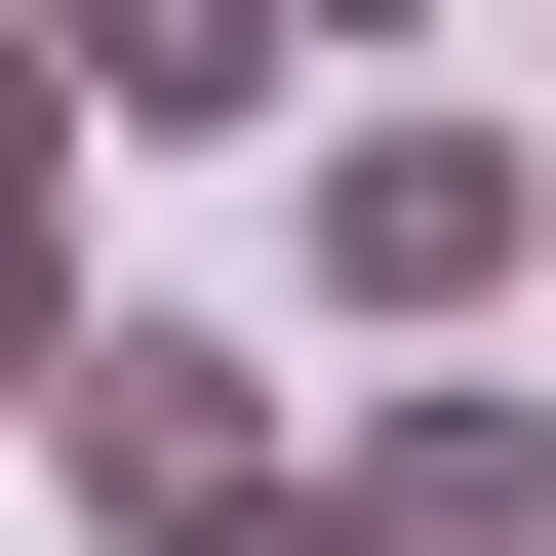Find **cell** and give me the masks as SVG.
I'll use <instances>...</instances> for the list:
<instances>
[{"label": "cell", "instance_id": "5", "mask_svg": "<svg viewBox=\"0 0 556 556\" xmlns=\"http://www.w3.org/2000/svg\"><path fill=\"white\" fill-rule=\"evenodd\" d=\"M40 40H80V119H278V80H318L278 0H40Z\"/></svg>", "mask_w": 556, "mask_h": 556}, {"label": "cell", "instance_id": "2", "mask_svg": "<svg viewBox=\"0 0 556 556\" xmlns=\"http://www.w3.org/2000/svg\"><path fill=\"white\" fill-rule=\"evenodd\" d=\"M40 438H80L119 556H199V517L278 477V358H239V318H80V358H40Z\"/></svg>", "mask_w": 556, "mask_h": 556}, {"label": "cell", "instance_id": "3", "mask_svg": "<svg viewBox=\"0 0 556 556\" xmlns=\"http://www.w3.org/2000/svg\"><path fill=\"white\" fill-rule=\"evenodd\" d=\"M318 477H358L397 556H556V397H517V358H397V397H358Z\"/></svg>", "mask_w": 556, "mask_h": 556}, {"label": "cell", "instance_id": "1", "mask_svg": "<svg viewBox=\"0 0 556 556\" xmlns=\"http://www.w3.org/2000/svg\"><path fill=\"white\" fill-rule=\"evenodd\" d=\"M278 239H318V318H397V358H438V318H517V278H556V119H318V199H278Z\"/></svg>", "mask_w": 556, "mask_h": 556}, {"label": "cell", "instance_id": "6", "mask_svg": "<svg viewBox=\"0 0 556 556\" xmlns=\"http://www.w3.org/2000/svg\"><path fill=\"white\" fill-rule=\"evenodd\" d=\"M199 556H397V517H358V477H318V438H278V477H239V517H199Z\"/></svg>", "mask_w": 556, "mask_h": 556}, {"label": "cell", "instance_id": "4", "mask_svg": "<svg viewBox=\"0 0 556 556\" xmlns=\"http://www.w3.org/2000/svg\"><path fill=\"white\" fill-rule=\"evenodd\" d=\"M80 358V40H40V0H0V397Z\"/></svg>", "mask_w": 556, "mask_h": 556}, {"label": "cell", "instance_id": "7", "mask_svg": "<svg viewBox=\"0 0 556 556\" xmlns=\"http://www.w3.org/2000/svg\"><path fill=\"white\" fill-rule=\"evenodd\" d=\"M278 40H438V0H278Z\"/></svg>", "mask_w": 556, "mask_h": 556}]
</instances>
